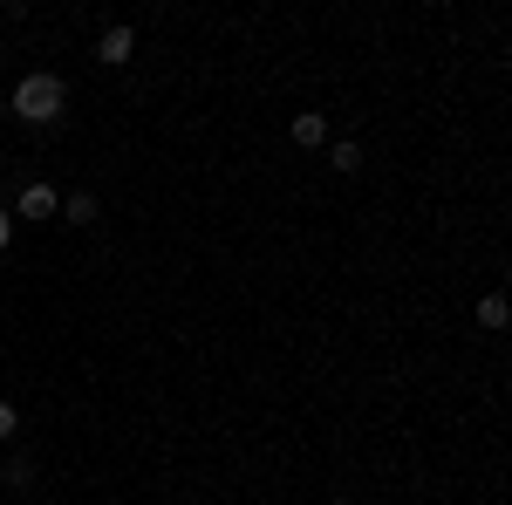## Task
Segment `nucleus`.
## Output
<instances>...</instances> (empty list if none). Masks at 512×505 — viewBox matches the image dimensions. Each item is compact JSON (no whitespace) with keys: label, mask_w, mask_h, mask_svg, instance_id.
<instances>
[{"label":"nucleus","mask_w":512,"mask_h":505,"mask_svg":"<svg viewBox=\"0 0 512 505\" xmlns=\"http://www.w3.org/2000/svg\"><path fill=\"white\" fill-rule=\"evenodd\" d=\"M62 103H69V89H62V76H48V69H35V76L14 82V117L21 123H55Z\"/></svg>","instance_id":"nucleus-1"},{"label":"nucleus","mask_w":512,"mask_h":505,"mask_svg":"<svg viewBox=\"0 0 512 505\" xmlns=\"http://www.w3.org/2000/svg\"><path fill=\"white\" fill-rule=\"evenodd\" d=\"M130 55H137V28H103V41H96V62H110V69H123V62H130Z\"/></svg>","instance_id":"nucleus-2"},{"label":"nucleus","mask_w":512,"mask_h":505,"mask_svg":"<svg viewBox=\"0 0 512 505\" xmlns=\"http://www.w3.org/2000/svg\"><path fill=\"white\" fill-rule=\"evenodd\" d=\"M55 212H62L55 185H28V192L14 198V219H55Z\"/></svg>","instance_id":"nucleus-3"},{"label":"nucleus","mask_w":512,"mask_h":505,"mask_svg":"<svg viewBox=\"0 0 512 505\" xmlns=\"http://www.w3.org/2000/svg\"><path fill=\"white\" fill-rule=\"evenodd\" d=\"M287 130H294V144H301V151H321V144H328V117H321V110H301Z\"/></svg>","instance_id":"nucleus-4"},{"label":"nucleus","mask_w":512,"mask_h":505,"mask_svg":"<svg viewBox=\"0 0 512 505\" xmlns=\"http://www.w3.org/2000/svg\"><path fill=\"white\" fill-rule=\"evenodd\" d=\"M62 219H69V226H96V198H89V192L62 198Z\"/></svg>","instance_id":"nucleus-5"},{"label":"nucleus","mask_w":512,"mask_h":505,"mask_svg":"<svg viewBox=\"0 0 512 505\" xmlns=\"http://www.w3.org/2000/svg\"><path fill=\"white\" fill-rule=\"evenodd\" d=\"M328 164H335V171H362V144H349V137L328 144Z\"/></svg>","instance_id":"nucleus-6"},{"label":"nucleus","mask_w":512,"mask_h":505,"mask_svg":"<svg viewBox=\"0 0 512 505\" xmlns=\"http://www.w3.org/2000/svg\"><path fill=\"white\" fill-rule=\"evenodd\" d=\"M506 294H485V301H478V321H485V328H506Z\"/></svg>","instance_id":"nucleus-7"},{"label":"nucleus","mask_w":512,"mask_h":505,"mask_svg":"<svg viewBox=\"0 0 512 505\" xmlns=\"http://www.w3.org/2000/svg\"><path fill=\"white\" fill-rule=\"evenodd\" d=\"M14 430H21V417H14V403H0V444H7Z\"/></svg>","instance_id":"nucleus-8"},{"label":"nucleus","mask_w":512,"mask_h":505,"mask_svg":"<svg viewBox=\"0 0 512 505\" xmlns=\"http://www.w3.org/2000/svg\"><path fill=\"white\" fill-rule=\"evenodd\" d=\"M7 239H14V212H0V246H7Z\"/></svg>","instance_id":"nucleus-9"},{"label":"nucleus","mask_w":512,"mask_h":505,"mask_svg":"<svg viewBox=\"0 0 512 505\" xmlns=\"http://www.w3.org/2000/svg\"><path fill=\"white\" fill-rule=\"evenodd\" d=\"M335 505H355V499H335Z\"/></svg>","instance_id":"nucleus-10"}]
</instances>
